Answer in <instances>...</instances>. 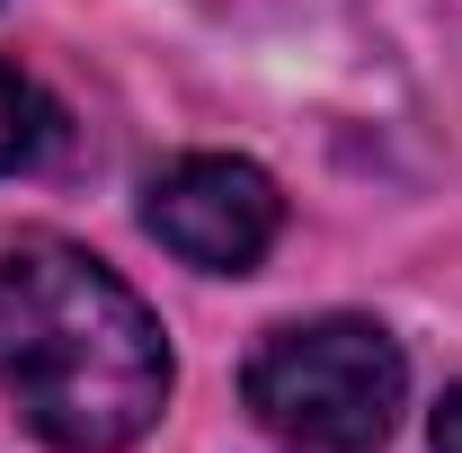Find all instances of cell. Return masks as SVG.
Here are the masks:
<instances>
[{
	"label": "cell",
	"instance_id": "obj_1",
	"mask_svg": "<svg viewBox=\"0 0 462 453\" xmlns=\"http://www.w3.org/2000/svg\"><path fill=\"white\" fill-rule=\"evenodd\" d=\"M0 400L62 453H116L170 409V338L89 249L18 240L0 258Z\"/></svg>",
	"mask_w": 462,
	"mask_h": 453
},
{
	"label": "cell",
	"instance_id": "obj_2",
	"mask_svg": "<svg viewBox=\"0 0 462 453\" xmlns=\"http://www.w3.org/2000/svg\"><path fill=\"white\" fill-rule=\"evenodd\" d=\"M240 392L285 453H383L409 400V356L383 320L329 311V320L267 329Z\"/></svg>",
	"mask_w": 462,
	"mask_h": 453
},
{
	"label": "cell",
	"instance_id": "obj_3",
	"mask_svg": "<svg viewBox=\"0 0 462 453\" xmlns=\"http://www.w3.org/2000/svg\"><path fill=\"white\" fill-rule=\"evenodd\" d=\"M143 223H152V240L178 249L187 267H205V276H249V267L276 249V231H285V196H276L267 170H249V161H231V152H187L170 170H152Z\"/></svg>",
	"mask_w": 462,
	"mask_h": 453
},
{
	"label": "cell",
	"instance_id": "obj_4",
	"mask_svg": "<svg viewBox=\"0 0 462 453\" xmlns=\"http://www.w3.org/2000/svg\"><path fill=\"white\" fill-rule=\"evenodd\" d=\"M45 143H54V107H45V89H36L18 62H0V178L27 170Z\"/></svg>",
	"mask_w": 462,
	"mask_h": 453
},
{
	"label": "cell",
	"instance_id": "obj_5",
	"mask_svg": "<svg viewBox=\"0 0 462 453\" xmlns=\"http://www.w3.org/2000/svg\"><path fill=\"white\" fill-rule=\"evenodd\" d=\"M436 453H462V383L436 400Z\"/></svg>",
	"mask_w": 462,
	"mask_h": 453
}]
</instances>
